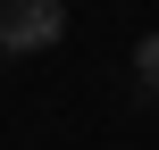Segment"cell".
Segmentation results:
<instances>
[{
	"instance_id": "cell-1",
	"label": "cell",
	"mask_w": 159,
	"mask_h": 150,
	"mask_svg": "<svg viewBox=\"0 0 159 150\" xmlns=\"http://www.w3.org/2000/svg\"><path fill=\"white\" fill-rule=\"evenodd\" d=\"M67 33V0H0V50L8 58H34Z\"/></svg>"
},
{
	"instance_id": "cell-2",
	"label": "cell",
	"mask_w": 159,
	"mask_h": 150,
	"mask_svg": "<svg viewBox=\"0 0 159 150\" xmlns=\"http://www.w3.org/2000/svg\"><path fill=\"white\" fill-rule=\"evenodd\" d=\"M134 84H143V92H159V33H143V42H134Z\"/></svg>"
}]
</instances>
